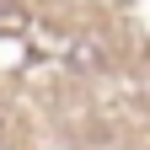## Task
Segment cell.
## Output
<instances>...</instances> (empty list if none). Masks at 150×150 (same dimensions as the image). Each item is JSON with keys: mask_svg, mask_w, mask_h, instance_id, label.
<instances>
[{"mask_svg": "<svg viewBox=\"0 0 150 150\" xmlns=\"http://www.w3.org/2000/svg\"><path fill=\"white\" fill-rule=\"evenodd\" d=\"M27 27V11L22 6H0V32H22Z\"/></svg>", "mask_w": 150, "mask_h": 150, "instance_id": "obj_1", "label": "cell"}]
</instances>
